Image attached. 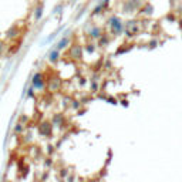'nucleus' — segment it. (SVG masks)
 Returning <instances> with one entry per match:
<instances>
[{
    "mask_svg": "<svg viewBox=\"0 0 182 182\" xmlns=\"http://www.w3.org/2000/svg\"><path fill=\"white\" fill-rule=\"evenodd\" d=\"M110 24H111L114 33H118V32L122 29V24H121V21H120L117 17H111V19H110Z\"/></svg>",
    "mask_w": 182,
    "mask_h": 182,
    "instance_id": "obj_1",
    "label": "nucleus"
},
{
    "mask_svg": "<svg viewBox=\"0 0 182 182\" xmlns=\"http://www.w3.org/2000/svg\"><path fill=\"white\" fill-rule=\"evenodd\" d=\"M33 84L37 88H41V87H43V76H41V74H37V76L34 77Z\"/></svg>",
    "mask_w": 182,
    "mask_h": 182,
    "instance_id": "obj_2",
    "label": "nucleus"
},
{
    "mask_svg": "<svg viewBox=\"0 0 182 182\" xmlns=\"http://www.w3.org/2000/svg\"><path fill=\"white\" fill-rule=\"evenodd\" d=\"M67 44H68V38H63L60 43H58V46H57V49L58 50H61V49H64V47H67Z\"/></svg>",
    "mask_w": 182,
    "mask_h": 182,
    "instance_id": "obj_3",
    "label": "nucleus"
},
{
    "mask_svg": "<svg viewBox=\"0 0 182 182\" xmlns=\"http://www.w3.org/2000/svg\"><path fill=\"white\" fill-rule=\"evenodd\" d=\"M57 58H58V51L56 50V51H53V53L50 54V60H51V61H57Z\"/></svg>",
    "mask_w": 182,
    "mask_h": 182,
    "instance_id": "obj_4",
    "label": "nucleus"
},
{
    "mask_svg": "<svg viewBox=\"0 0 182 182\" xmlns=\"http://www.w3.org/2000/svg\"><path fill=\"white\" fill-rule=\"evenodd\" d=\"M90 36H93V37H100V29H93V32H90Z\"/></svg>",
    "mask_w": 182,
    "mask_h": 182,
    "instance_id": "obj_5",
    "label": "nucleus"
}]
</instances>
